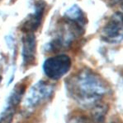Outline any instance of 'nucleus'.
Masks as SVG:
<instances>
[{
    "label": "nucleus",
    "mask_w": 123,
    "mask_h": 123,
    "mask_svg": "<svg viewBox=\"0 0 123 123\" xmlns=\"http://www.w3.org/2000/svg\"><path fill=\"white\" fill-rule=\"evenodd\" d=\"M69 94L84 108H94L108 93V85L99 75L89 69L79 71L67 80Z\"/></svg>",
    "instance_id": "nucleus-1"
},
{
    "label": "nucleus",
    "mask_w": 123,
    "mask_h": 123,
    "mask_svg": "<svg viewBox=\"0 0 123 123\" xmlns=\"http://www.w3.org/2000/svg\"><path fill=\"white\" fill-rule=\"evenodd\" d=\"M54 91V85L46 81L39 80L30 89L25 100V107L28 110L37 108L52 98Z\"/></svg>",
    "instance_id": "nucleus-2"
},
{
    "label": "nucleus",
    "mask_w": 123,
    "mask_h": 123,
    "mask_svg": "<svg viewBox=\"0 0 123 123\" xmlns=\"http://www.w3.org/2000/svg\"><path fill=\"white\" fill-rule=\"evenodd\" d=\"M72 66L70 57L65 54H59L48 57L43 63V71L49 79L58 80L65 76Z\"/></svg>",
    "instance_id": "nucleus-3"
},
{
    "label": "nucleus",
    "mask_w": 123,
    "mask_h": 123,
    "mask_svg": "<svg viewBox=\"0 0 123 123\" xmlns=\"http://www.w3.org/2000/svg\"><path fill=\"white\" fill-rule=\"evenodd\" d=\"M101 38L108 43H120L123 41V13H114L101 32Z\"/></svg>",
    "instance_id": "nucleus-4"
},
{
    "label": "nucleus",
    "mask_w": 123,
    "mask_h": 123,
    "mask_svg": "<svg viewBox=\"0 0 123 123\" xmlns=\"http://www.w3.org/2000/svg\"><path fill=\"white\" fill-rule=\"evenodd\" d=\"M25 90L26 85L24 84H19L14 87L7 99L5 108L0 115V122H8L13 120L14 113L22 101V98L24 94Z\"/></svg>",
    "instance_id": "nucleus-5"
},
{
    "label": "nucleus",
    "mask_w": 123,
    "mask_h": 123,
    "mask_svg": "<svg viewBox=\"0 0 123 123\" xmlns=\"http://www.w3.org/2000/svg\"><path fill=\"white\" fill-rule=\"evenodd\" d=\"M45 8V4L43 1L40 0L35 5L34 13L31 14L28 18L25 20V21L22 25V31L25 33H33L39 28L41 24L43 14Z\"/></svg>",
    "instance_id": "nucleus-6"
},
{
    "label": "nucleus",
    "mask_w": 123,
    "mask_h": 123,
    "mask_svg": "<svg viewBox=\"0 0 123 123\" xmlns=\"http://www.w3.org/2000/svg\"><path fill=\"white\" fill-rule=\"evenodd\" d=\"M36 39L34 33H26L22 38V56L23 65L29 67L33 64L36 60Z\"/></svg>",
    "instance_id": "nucleus-7"
},
{
    "label": "nucleus",
    "mask_w": 123,
    "mask_h": 123,
    "mask_svg": "<svg viewBox=\"0 0 123 123\" xmlns=\"http://www.w3.org/2000/svg\"><path fill=\"white\" fill-rule=\"evenodd\" d=\"M65 18L67 21L76 24L78 26L84 30L85 25L87 24L86 16L84 13L83 10L79 7L78 5H73L70 8L66 11L65 14Z\"/></svg>",
    "instance_id": "nucleus-8"
},
{
    "label": "nucleus",
    "mask_w": 123,
    "mask_h": 123,
    "mask_svg": "<svg viewBox=\"0 0 123 123\" xmlns=\"http://www.w3.org/2000/svg\"><path fill=\"white\" fill-rule=\"evenodd\" d=\"M122 1H123V0H122Z\"/></svg>",
    "instance_id": "nucleus-9"
}]
</instances>
